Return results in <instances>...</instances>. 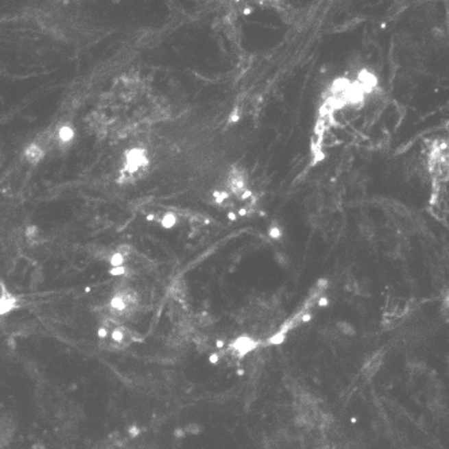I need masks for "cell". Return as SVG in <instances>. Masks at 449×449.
<instances>
[{
    "instance_id": "6da1fadb",
    "label": "cell",
    "mask_w": 449,
    "mask_h": 449,
    "mask_svg": "<svg viewBox=\"0 0 449 449\" xmlns=\"http://www.w3.org/2000/svg\"><path fill=\"white\" fill-rule=\"evenodd\" d=\"M256 347V341L250 337H241L232 344V350L238 352L239 356H243L247 352L252 351Z\"/></svg>"
},
{
    "instance_id": "7a4b0ae2",
    "label": "cell",
    "mask_w": 449,
    "mask_h": 449,
    "mask_svg": "<svg viewBox=\"0 0 449 449\" xmlns=\"http://www.w3.org/2000/svg\"><path fill=\"white\" fill-rule=\"evenodd\" d=\"M43 153H45V151L42 150L40 146L33 145V146H30V147L26 150V157H27V160H29L30 162L36 164V162H38L42 157H43Z\"/></svg>"
},
{
    "instance_id": "3957f363",
    "label": "cell",
    "mask_w": 449,
    "mask_h": 449,
    "mask_svg": "<svg viewBox=\"0 0 449 449\" xmlns=\"http://www.w3.org/2000/svg\"><path fill=\"white\" fill-rule=\"evenodd\" d=\"M336 327H337V330H340V332L344 333L345 336H355V333H356V330L354 329V327L350 326V324L345 323V321H337V323H336Z\"/></svg>"
},
{
    "instance_id": "277c9868",
    "label": "cell",
    "mask_w": 449,
    "mask_h": 449,
    "mask_svg": "<svg viewBox=\"0 0 449 449\" xmlns=\"http://www.w3.org/2000/svg\"><path fill=\"white\" fill-rule=\"evenodd\" d=\"M73 131H72V128L69 127V125H65V127H62L61 130H60V132H58V136H60V139L61 141H64V142H68V141H71L72 138H73Z\"/></svg>"
},
{
    "instance_id": "5b68a950",
    "label": "cell",
    "mask_w": 449,
    "mask_h": 449,
    "mask_svg": "<svg viewBox=\"0 0 449 449\" xmlns=\"http://www.w3.org/2000/svg\"><path fill=\"white\" fill-rule=\"evenodd\" d=\"M184 432H185V433H189V435H197V433H200V428H199V425L192 424V425H188V426L184 429Z\"/></svg>"
},
{
    "instance_id": "8992f818",
    "label": "cell",
    "mask_w": 449,
    "mask_h": 449,
    "mask_svg": "<svg viewBox=\"0 0 449 449\" xmlns=\"http://www.w3.org/2000/svg\"><path fill=\"white\" fill-rule=\"evenodd\" d=\"M217 361H219V356H217V354H213V355L210 356V362H212V363H216Z\"/></svg>"
}]
</instances>
